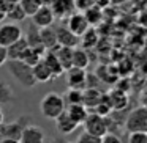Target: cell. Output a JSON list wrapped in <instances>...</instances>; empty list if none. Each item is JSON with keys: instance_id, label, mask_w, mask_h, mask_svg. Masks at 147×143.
I'll return each instance as SVG.
<instances>
[{"instance_id": "1", "label": "cell", "mask_w": 147, "mask_h": 143, "mask_svg": "<svg viewBox=\"0 0 147 143\" xmlns=\"http://www.w3.org/2000/svg\"><path fill=\"white\" fill-rule=\"evenodd\" d=\"M7 66L10 74L24 88H33L38 83L35 79V74H33V66H30L24 60H8Z\"/></svg>"}, {"instance_id": "2", "label": "cell", "mask_w": 147, "mask_h": 143, "mask_svg": "<svg viewBox=\"0 0 147 143\" xmlns=\"http://www.w3.org/2000/svg\"><path fill=\"white\" fill-rule=\"evenodd\" d=\"M65 108H67L65 98L55 91L46 93L40 102V112L48 120H55L60 113H63Z\"/></svg>"}, {"instance_id": "3", "label": "cell", "mask_w": 147, "mask_h": 143, "mask_svg": "<svg viewBox=\"0 0 147 143\" xmlns=\"http://www.w3.org/2000/svg\"><path fill=\"white\" fill-rule=\"evenodd\" d=\"M30 120L32 118L29 115H22V116L16 118L14 121H10V123H2L0 124V138H16L19 140L21 135H22L24 129L30 124Z\"/></svg>"}, {"instance_id": "4", "label": "cell", "mask_w": 147, "mask_h": 143, "mask_svg": "<svg viewBox=\"0 0 147 143\" xmlns=\"http://www.w3.org/2000/svg\"><path fill=\"white\" fill-rule=\"evenodd\" d=\"M127 132H147V107L141 105L128 113L125 120Z\"/></svg>"}, {"instance_id": "5", "label": "cell", "mask_w": 147, "mask_h": 143, "mask_svg": "<svg viewBox=\"0 0 147 143\" xmlns=\"http://www.w3.org/2000/svg\"><path fill=\"white\" fill-rule=\"evenodd\" d=\"M22 38V29L16 22H2L0 24V46H11L18 39Z\"/></svg>"}, {"instance_id": "6", "label": "cell", "mask_w": 147, "mask_h": 143, "mask_svg": "<svg viewBox=\"0 0 147 143\" xmlns=\"http://www.w3.org/2000/svg\"><path fill=\"white\" fill-rule=\"evenodd\" d=\"M84 129L86 132L92 134L96 137H103L105 134H108V126H106V116L95 113V112H90L89 116L84 121Z\"/></svg>"}, {"instance_id": "7", "label": "cell", "mask_w": 147, "mask_h": 143, "mask_svg": "<svg viewBox=\"0 0 147 143\" xmlns=\"http://www.w3.org/2000/svg\"><path fill=\"white\" fill-rule=\"evenodd\" d=\"M57 32V39H59V46H65V47H78L81 43V36L74 35L67 24H59L55 27Z\"/></svg>"}, {"instance_id": "8", "label": "cell", "mask_w": 147, "mask_h": 143, "mask_svg": "<svg viewBox=\"0 0 147 143\" xmlns=\"http://www.w3.org/2000/svg\"><path fill=\"white\" fill-rule=\"evenodd\" d=\"M65 21H67L65 24L68 25V29L78 36H82L84 33L90 29V24H89V21L86 19L84 13H76V11H74V13L71 14V16H68Z\"/></svg>"}, {"instance_id": "9", "label": "cell", "mask_w": 147, "mask_h": 143, "mask_svg": "<svg viewBox=\"0 0 147 143\" xmlns=\"http://www.w3.org/2000/svg\"><path fill=\"white\" fill-rule=\"evenodd\" d=\"M67 82L70 88H79L86 90L87 86V72L82 68L71 66L70 69H67Z\"/></svg>"}, {"instance_id": "10", "label": "cell", "mask_w": 147, "mask_h": 143, "mask_svg": "<svg viewBox=\"0 0 147 143\" xmlns=\"http://www.w3.org/2000/svg\"><path fill=\"white\" fill-rule=\"evenodd\" d=\"M55 19H67L76 11V0H54L51 5Z\"/></svg>"}, {"instance_id": "11", "label": "cell", "mask_w": 147, "mask_h": 143, "mask_svg": "<svg viewBox=\"0 0 147 143\" xmlns=\"http://www.w3.org/2000/svg\"><path fill=\"white\" fill-rule=\"evenodd\" d=\"M32 22L36 24L40 29H45V27L54 25V22H55V14H54V11H52V8L43 5V7L32 16Z\"/></svg>"}, {"instance_id": "12", "label": "cell", "mask_w": 147, "mask_h": 143, "mask_svg": "<svg viewBox=\"0 0 147 143\" xmlns=\"http://www.w3.org/2000/svg\"><path fill=\"white\" fill-rule=\"evenodd\" d=\"M19 140H21V143H46V135H45V130L40 126L29 124L24 129Z\"/></svg>"}, {"instance_id": "13", "label": "cell", "mask_w": 147, "mask_h": 143, "mask_svg": "<svg viewBox=\"0 0 147 143\" xmlns=\"http://www.w3.org/2000/svg\"><path fill=\"white\" fill-rule=\"evenodd\" d=\"M78 126H79V124L70 116V113L67 112V108H65L63 113H60L57 118H55V127H57V130L60 134H63V135L73 134L74 130L78 129Z\"/></svg>"}, {"instance_id": "14", "label": "cell", "mask_w": 147, "mask_h": 143, "mask_svg": "<svg viewBox=\"0 0 147 143\" xmlns=\"http://www.w3.org/2000/svg\"><path fill=\"white\" fill-rule=\"evenodd\" d=\"M43 60H45V63L48 65V68L51 69V72L54 74V79L60 77L62 74L65 72L63 66H62L60 60H59L57 54H55L54 51H46V54H45V57H43Z\"/></svg>"}, {"instance_id": "15", "label": "cell", "mask_w": 147, "mask_h": 143, "mask_svg": "<svg viewBox=\"0 0 147 143\" xmlns=\"http://www.w3.org/2000/svg\"><path fill=\"white\" fill-rule=\"evenodd\" d=\"M41 44L45 46L46 51H54L59 46V39H57V32H55V27H45L41 29Z\"/></svg>"}, {"instance_id": "16", "label": "cell", "mask_w": 147, "mask_h": 143, "mask_svg": "<svg viewBox=\"0 0 147 143\" xmlns=\"http://www.w3.org/2000/svg\"><path fill=\"white\" fill-rule=\"evenodd\" d=\"M7 49H8V60H22L26 51L29 49V43H27V39L22 36V38L18 39L16 43L8 46Z\"/></svg>"}, {"instance_id": "17", "label": "cell", "mask_w": 147, "mask_h": 143, "mask_svg": "<svg viewBox=\"0 0 147 143\" xmlns=\"http://www.w3.org/2000/svg\"><path fill=\"white\" fill-rule=\"evenodd\" d=\"M33 74H35L36 82H40V83H46V82L54 80V74L51 72V69H49L48 65L45 63V60L38 61V63L33 66Z\"/></svg>"}, {"instance_id": "18", "label": "cell", "mask_w": 147, "mask_h": 143, "mask_svg": "<svg viewBox=\"0 0 147 143\" xmlns=\"http://www.w3.org/2000/svg\"><path fill=\"white\" fill-rule=\"evenodd\" d=\"M45 54H46L45 46H40V47H32V46H29V49L26 51V54H24L22 60L26 61V63H29L30 66H35L38 61L43 60Z\"/></svg>"}, {"instance_id": "19", "label": "cell", "mask_w": 147, "mask_h": 143, "mask_svg": "<svg viewBox=\"0 0 147 143\" xmlns=\"http://www.w3.org/2000/svg\"><path fill=\"white\" fill-rule=\"evenodd\" d=\"M108 101H109V104H111L112 110H123L128 104L127 96H125V93L120 91V90H112L108 94Z\"/></svg>"}, {"instance_id": "20", "label": "cell", "mask_w": 147, "mask_h": 143, "mask_svg": "<svg viewBox=\"0 0 147 143\" xmlns=\"http://www.w3.org/2000/svg\"><path fill=\"white\" fill-rule=\"evenodd\" d=\"M67 112L70 113V116L76 121L78 124H84L86 118L89 116V108L86 107L84 104H73V105H68L67 107Z\"/></svg>"}, {"instance_id": "21", "label": "cell", "mask_w": 147, "mask_h": 143, "mask_svg": "<svg viewBox=\"0 0 147 143\" xmlns=\"http://www.w3.org/2000/svg\"><path fill=\"white\" fill-rule=\"evenodd\" d=\"M73 49L74 47H65V46H57L54 49V52L57 54V57L65 71L73 66Z\"/></svg>"}, {"instance_id": "22", "label": "cell", "mask_w": 147, "mask_h": 143, "mask_svg": "<svg viewBox=\"0 0 147 143\" xmlns=\"http://www.w3.org/2000/svg\"><path fill=\"white\" fill-rule=\"evenodd\" d=\"M24 38L27 39L29 46H32V47H40V46H43L41 44V29H40L36 24H33V22L29 24Z\"/></svg>"}, {"instance_id": "23", "label": "cell", "mask_w": 147, "mask_h": 143, "mask_svg": "<svg viewBox=\"0 0 147 143\" xmlns=\"http://www.w3.org/2000/svg\"><path fill=\"white\" fill-rule=\"evenodd\" d=\"M103 94L96 88H86L84 90V105L87 108H95L101 102Z\"/></svg>"}, {"instance_id": "24", "label": "cell", "mask_w": 147, "mask_h": 143, "mask_svg": "<svg viewBox=\"0 0 147 143\" xmlns=\"http://www.w3.org/2000/svg\"><path fill=\"white\" fill-rule=\"evenodd\" d=\"M89 63H90V58H89V54H87L86 49L74 47L73 49V66L86 69L89 66Z\"/></svg>"}, {"instance_id": "25", "label": "cell", "mask_w": 147, "mask_h": 143, "mask_svg": "<svg viewBox=\"0 0 147 143\" xmlns=\"http://www.w3.org/2000/svg\"><path fill=\"white\" fill-rule=\"evenodd\" d=\"M16 99V94H14L13 88L8 85L5 80L0 79V105L3 104H10Z\"/></svg>"}, {"instance_id": "26", "label": "cell", "mask_w": 147, "mask_h": 143, "mask_svg": "<svg viewBox=\"0 0 147 143\" xmlns=\"http://www.w3.org/2000/svg\"><path fill=\"white\" fill-rule=\"evenodd\" d=\"M5 16H7V21H11V22H22L27 17V14H26V11H24V8L21 7V3H14L13 7L5 13Z\"/></svg>"}, {"instance_id": "27", "label": "cell", "mask_w": 147, "mask_h": 143, "mask_svg": "<svg viewBox=\"0 0 147 143\" xmlns=\"http://www.w3.org/2000/svg\"><path fill=\"white\" fill-rule=\"evenodd\" d=\"M65 102L68 105L73 104H84V90L79 88H68V91L65 93Z\"/></svg>"}, {"instance_id": "28", "label": "cell", "mask_w": 147, "mask_h": 143, "mask_svg": "<svg viewBox=\"0 0 147 143\" xmlns=\"http://www.w3.org/2000/svg\"><path fill=\"white\" fill-rule=\"evenodd\" d=\"M84 16H86L87 21H89L90 25H95V24H98L100 21H101L103 13H101V10H100V7L92 5V7H89V8L84 10Z\"/></svg>"}, {"instance_id": "29", "label": "cell", "mask_w": 147, "mask_h": 143, "mask_svg": "<svg viewBox=\"0 0 147 143\" xmlns=\"http://www.w3.org/2000/svg\"><path fill=\"white\" fill-rule=\"evenodd\" d=\"M19 3H21V7L24 8L26 14H27V16H30V17H32L33 14H35L36 11L43 7L41 0H21Z\"/></svg>"}, {"instance_id": "30", "label": "cell", "mask_w": 147, "mask_h": 143, "mask_svg": "<svg viewBox=\"0 0 147 143\" xmlns=\"http://www.w3.org/2000/svg\"><path fill=\"white\" fill-rule=\"evenodd\" d=\"M81 43H82L84 47H92V46H95V43H96V35H95V32L89 29L82 36H81Z\"/></svg>"}, {"instance_id": "31", "label": "cell", "mask_w": 147, "mask_h": 143, "mask_svg": "<svg viewBox=\"0 0 147 143\" xmlns=\"http://www.w3.org/2000/svg\"><path fill=\"white\" fill-rule=\"evenodd\" d=\"M128 143H147V132H128Z\"/></svg>"}, {"instance_id": "32", "label": "cell", "mask_w": 147, "mask_h": 143, "mask_svg": "<svg viewBox=\"0 0 147 143\" xmlns=\"http://www.w3.org/2000/svg\"><path fill=\"white\" fill-rule=\"evenodd\" d=\"M76 143H101V137H96V135H92L89 132H84L78 137Z\"/></svg>"}, {"instance_id": "33", "label": "cell", "mask_w": 147, "mask_h": 143, "mask_svg": "<svg viewBox=\"0 0 147 143\" xmlns=\"http://www.w3.org/2000/svg\"><path fill=\"white\" fill-rule=\"evenodd\" d=\"M101 143H122L120 137L115 135L114 132H108L101 137Z\"/></svg>"}, {"instance_id": "34", "label": "cell", "mask_w": 147, "mask_h": 143, "mask_svg": "<svg viewBox=\"0 0 147 143\" xmlns=\"http://www.w3.org/2000/svg\"><path fill=\"white\" fill-rule=\"evenodd\" d=\"M8 61V49L5 46H0V66H3Z\"/></svg>"}, {"instance_id": "35", "label": "cell", "mask_w": 147, "mask_h": 143, "mask_svg": "<svg viewBox=\"0 0 147 143\" xmlns=\"http://www.w3.org/2000/svg\"><path fill=\"white\" fill-rule=\"evenodd\" d=\"M0 143H21V140H16V138H0Z\"/></svg>"}, {"instance_id": "36", "label": "cell", "mask_w": 147, "mask_h": 143, "mask_svg": "<svg viewBox=\"0 0 147 143\" xmlns=\"http://www.w3.org/2000/svg\"><path fill=\"white\" fill-rule=\"evenodd\" d=\"M141 101H142V105L147 107V88L142 91V96H141Z\"/></svg>"}, {"instance_id": "37", "label": "cell", "mask_w": 147, "mask_h": 143, "mask_svg": "<svg viewBox=\"0 0 147 143\" xmlns=\"http://www.w3.org/2000/svg\"><path fill=\"white\" fill-rule=\"evenodd\" d=\"M41 3L46 5V7H51V5L54 3V0H41Z\"/></svg>"}, {"instance_id": "38", "label": "cell", "mask_w": 147, "mask_h": 143, "mask_svg": "<svg viewBox=\"0 0 147 143\" xmlns=\"http://www.w3.org/2000/svg\"><path fill=\"white\" fill-rule=\"evenodd\" d=\"M3 21H7V16H5V13L2 10H0V24L3 22Z\"/></svg>"}, {"instance_id": "39", "label": "cell", "mask_w": 147, "mask_h": 143, "mask_svg": "<svg viewBox=\"0 0 147 143\" xmlns=\"http://www.w3.org/2000/svg\"><path fill=\"white\" fill-rule=\"evenodd\" d=\"M48 143H63L62 140H59V138H52V140H49Z\"/></svg>"}, {"instance_id": "40", "label": "cell", "mask_w": 147, "mask_h": 143, "mask_svg": "<svg viewBox=\"0 0 147 143\" xmlns=\"http://www.w3.org/2000/svg\"><path fill=\"white\" fill-rule=\"evenodd\" d=\"M5 121V116H3V112H2V108H0V124Z\"/></svg>"}, {"instance_id": "41", "label": "cell", "mask_w": 147, "mask_h": 143, "mask_svg": "<svg viewBox=\"0 0 147 143\" xmlns=\"http://www.w3.org/2000/svg\"><path fill=\"white\" fill-rule=\"evenodd\" d=\"M8 2H11V3H19L21 0H8Z\"/></svg>"}, {"instance_id": "42", "label": "cell", "mask_w": 147, "mask_h": 143, "mask_svg": "<svg viewBox=\"0 0 147 143\" xmlns=\"http://www.w3.org/2000/svg\"><path fill=\"white\" fill-rule=\"evenodd\" d=\"M65 143H76V142H65Z\"/></svg>"}]
</instances>
